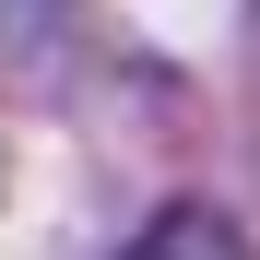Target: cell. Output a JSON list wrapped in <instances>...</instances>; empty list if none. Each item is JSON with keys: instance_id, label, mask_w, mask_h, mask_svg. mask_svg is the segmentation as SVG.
I'll use <instances>...</instances> for the list:
<instances>
[{"instance_id": "cell-1", "label": "cell", "mask_w": 260, "mask_h": 260, "mask_svg": "<svg viewBox=\"0 0 260 260\" xmlns=\"http://www.w3.org/2000/svg\"><path fill=\"white\" fill-rule=\"evenodd\" d=\"M130 260H248V237H237L213 201H166L154 225L130 237Z\"/></svg>"}]
</instances>
